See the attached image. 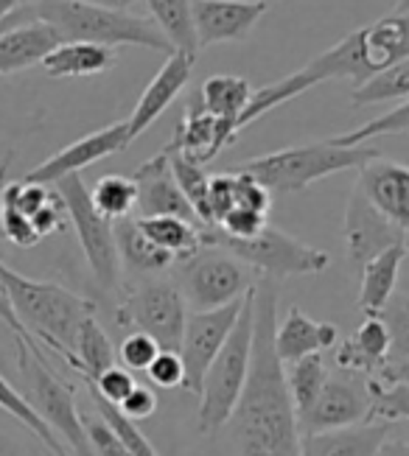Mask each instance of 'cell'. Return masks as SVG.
I'll use <instances>...</instances> for the list:
<instances>
[{
	"mask_svg": "<svg viewBox=\"0 0 409 456\" xmlns=\"http://www.w3.org/2000/svg\"><path fill=\"white\" fill-rule=\"evenodd\" d=\"M275 328L278 286L264 277L256 283V333L247 384L227 423L239 456H300L298 411L275 350Z\"/></svg>",
	"mask_w": 409,
	"mask_h": 456,
	"instance_id": "6da1fadb",
	"label": "cell"
},
{
	"mask_svg": "<svg viewBox=\"0 0 409 456\" xmlns=\"http://www.w3.org/2000/svg\"><path fill=\"white\" fill-rule=\"evenodd\" d=\"M0 283H4L12 308L20 316L23 328L31 333V339L43 345L48 353L60 355L70 372L79 370L76 339H79L85 320L95 316V303L60 283L26 277L4 261H0Z\"/></svg>",
	"mask_w": 409,
	"mask_h": 456,
	"instance_id": "7a4b0ae2",
	"label": "cell"
},
{
	"mask_svg": "<svg viewBox=\"0 0 409 456\" xmlns=\"http://www.w3.org/2000/svg\"><path fill=\"white\" fill-rule=\"evenodd\" d=\"M34 17L48 23L62 43H99L115 45H141L158 53H174L163 31L151 17H141L124 9L82 4V0H29Z\"/></svg>",
	"mask_w": 409,
	"mask_h": 456,
	"instance_id": "3957f363",
	"label": "cell"
},
{
	"mask_svg": "<svg viewBox=\"0 0 409 456\" xmlns=\"http://www.w3.org/2000/svg\"><path fill=\"white\" fill-rule=\"evenodd\" d=\"M381 149L376 146H339L334 137L320 143H303V146H289L278 149L252 160L239 163L236 168L256 176V180L272 193V196H289V193H303L308 185H315L325 176H334L342 171H359L364 163L379 157Z\"/></svg>",
	"mask_w": 409,
	"mask_h": 456,
	"instance_id": "277c9868",
	"label": "cell"
},
{
	"mask_svg": "<svg viewBox=\"0 0 409 456\" xmlns=\"http://www.w3.org/2000/svg\"><path fill=\"white\" fill-rule=\"evenodd\" d=\"M17 347V375H20L23 398L40 414L43 423L62 440L73 456H93L82 409L76 403V387L68 384L48 362V353L40 345H26L14 339Z\"/></svg>",
	"mask_w": 409,
	"mask_h": 456,
	"instance_id": "5b68a950",
	"label": "cell"
},
{
	"mask_svg": "<svg viewBox=\"0 0 409 456\" xmlns=\"http://www.w3.org/2000/svg\"><path fill=\"white\" fill-rule=\"evenodd\" d=\"M252 333H256V289L247 294L236 328L213 359L200 392V431L213 437L219 434L236 411L241 389L247 384L252 359Z\"/></svg>",
	"mask_w": 409,
	"mask_h": 456,
	"instance_id": "8992f818",
	"label": "cell"
},
{
	"mask_svg": "<svg viewBox=\"0 0 409 456\" xmlns=\"http://www.w3.org/2000/svg\"><path fill=\"white\" fill-rule=\"evenodd\" d=\"M202 244L236 255L256 274L269 277L275 283L289 281V277L317 274L331 264V255L325 249L311 247L272 224H266L252 238H230L219 227H202Z\"/></svg>",
	"mask_w": 409,
	"mask_h": 456,
	"instance_id": "52a82bcc",
	"label": "cell"
},
{
	"mask_svg": "<svg viewBox=\"0 0 409 456\" xmlns=\"http://www.w3.org/2000/svg\"><path fill=\"white\" fill-rule=\"evenodd\" d=\"M60 191L68 208V219L79 235V244L85 252V261L90 266V274L95 286L102 291H115L121 281V257L115 247V222L93 205L90 188L79 174H70L65 180L53 185Z\"/></svg>",
	"mask_w": 409,
	"mask_h": 456,
	"instance_id": "ba28073f",
	"label": "cell"
},
{
	"mask_svg": "<svg viewBox=\"0 0 409 456\" xmlns=\"http://www.w3.org/2000/svg\"><path fill=\"white\" fill-rule=\"evenodd\" d=\"M258 283L256 272L241 264L236 255L219 247H205L180 261L177 286L193 311H213L236 303Z\"/></svg>",
	"mask_w": 409,
	"mask_h": 456,
	"instance_id": "9c48e42d",
	"label": "cell"
},
{
	"mask_svg": "<svg viewBox=\"0 0 409 456\" xmlns=\"http://www.w3.org/2000/svg\"><path fill=\"white\" fill-rule=\"evenodd\" d=\"M115 322L124 330H138L151 336L160 350H177L188 322V303L177 283L149 281L135 289L124 303L115 308Z\"/></svg>",
	"mask_w": 409,
	"mask_h": 456,
	"instance_id": "30bf717a",
	"label": "cell"
},
{
	"mask_svg": "<svg viewBox=\"0 0 409 456\" xmlns=\"http://www.w3.org/2000/svg\"><path fill=\"white\" fill-rule=\"evenodd\" d=\"M370 379H373V375L337 367L328 375V381H325L323 392L317 395V401L303 414H298L300 437L303 434H320V431H334V428L367 423L370 403H373Z\"/></svg>",
	"mask_w": 409,
	"mask_h": 456,
	"instance_id": "8fae6325",
	"label": "cell"
},
{
	"mask_svg": "<svg viewBox=\"0 0 409 456\" xmlns=\"http://www.w3.org/2000/svg\"><path fill=\"white\" fill-rule=\"evenodd\" d=\"M244 300L247 297H241V300H236V303H227L222 308H213V311H193L188 316L183 345H180V359L185 367V389L191 395H197V398L202 392L205 375H208L213 359L219 355L230 330L239 322Z\"/></svg>",
	"mask_w": 409,
	"mask_h": 456,
	"instance_id": "7c38bea8",
	"label": "cell"
},
{
	"mask_svg": "<svg viewBox=\"0 0 409 456\" xmlns=\"http://www.w3.org/2000/svg\"><path fill=\"white\" fill-rule=\"evenodd\" d=\"M354 188L409 249V166L379 154L359 168Z\"/></svg>",
	"mask_w": 409,
	"mask_h": 456,
	"instance_id": "4fadbf2b",
	"label": "cell"
},
{
	"mask_svg": "<svg viewBox=\"0 0 409 456\" xmlns=\"http://www.w3.org/2000/svg\"><path fill=\"white\" fill-rule=\"evenodd\" d=\"M129 146V132H127V121L110 124L99 132H90L85 137H79L76 143L60 149L56 154H51L48 160H43L37 168H31L23 180L26 183H37V185H56L60 180L70 174H79L82 168L107 160V157L119 154Z\"/></svg>",
	"mask_w": 409,
	"mask_h": 456,
	"instance_id": "5bb4252c",
	"label": "cell"
},
{
	"mask_svg": "<svg viewBox=\"0 0 409 456\" xmlns=\"http://www.w3.org/2000/svg\"><path fill=\"white\" fill-rule=\"evenodd\" d=\"M269 0H191L200 51L222 43H241L266 14Z\"/></svg>",
	"mask_w": 409,
	"mask_h": 456,
	"instance_id": "9a60e30c",
	"label": "cell"
},
{
	"mask_svg": "<svg viewBox=\"0 0 409 456\" xmlns=\"http://www.w3.org/2000/svg\"><path fill=\"white\" fill-rule=\"evenodd\" d=\"M236 137H239L236 129L225 121H219V118H213L202 107V98L197 90L188 98L185 112L177 121V126H174V134H171L166 151L183 154L193 163L208 166L210 160H217V157L222 154V149H227Z\"/></svg>",
	"mask_w": 409,
	"mask_h": 456,
	"instance_id": "2e32d148",
	"label": "cell"
},
{
	"mask_svg": "<svg viewBox=\"0 0 409 456\" xmlns=\"http://www.w3.org/2000/svg\"><path fill=\"white\" fill-rule=\"evenodd\" d=\"M135 188H138V219H151V216H180L185 222L200 224L197 213L171 171V160L166 151H158L149 160H143L132 174ZM202 227V224H200Z\"/></svg>",
	"mask_w": 409,
	"mask_h": 456,
	"instance_id": "e0dca14e",
	"label": "cell"
},
{
	"mask_svg": "<svg viewBox=\"0 0 409 456\" xmlns=\"http://www.w3.org/2000/svg\"><path fill=\"white\" fill-rule=\"evenodd\" d=\"M193 65H197V59L183 53V51L168 53L166 65H160V70L151 76V82L141 93V98H138V104H135L132 115L127 118L129 143L138 141V137L174 104V98H177L188 87Z\"/></svg>",
	"mask_w": 409,
	"mask_h": 456,
	"instance_id": "ac0fdd59",
	"label": "cell"
},
{
	"mask_svg": "<svg viewBox=\"0 0 409 456\" xmlns=\"http://www.w3.org/2000/svg\"><path fill=\"white\" fill-rule=\"evenodd\" d=\"M345 247H348V261L356 269H362L370 257H376L389 247H404L398 241V235L387 227V222L356 188L350 191L345 205Z\"/></svg>",
	"mask_w": 409,
	"mask_h": 456,
	"instance_id": "d6986e66",
	"label": "cell"
},
{
	"mask_svg": "<svg viewBox=\"0 0 409 456\" xmlns=\"http://www.w3.org/2000/svg\"><path fill=\"white\" fill-rule=\"evenodd\" d=\"M337 342H339V328L334 322L311 320L298 305H291L275 328V350L283 364H291L311 353H325L331 347H337Z\"/></svg>",
	"mask_w": 409,
	"mask_h": 456,
	"instance_id": "ffe728a7",
	"label": "cell"
},
{
	"mask_svg": "<svg viewBox=\"0 0 409 456\" xmlns=\"http://www.w3.org/2000/svg\"><path fill=\"white\" fill-rule=\"evenodd\" d=\"M60 43L62 37L37 17L6 28L0 34V76H12L34 65H43V59Z\"/></svg>",
	"mask_w": 409,
	"mask_h": 456,
	"instance_id": "44dd1931",
	"label": "cell"
},
{
	"mask_svg": "<svg viewBox=\"0 0 409 456\" xmlns=\"http://www.w3.org/2000/svg\"><path fill=\"white\" fill-rule=\"evenodd\" d=\"M389 431H393L389 423H359L334 431L303 434L300 456H376Z\"/></svg>",
	"mask_w": 409,
	"mask_h": 456,
	"instance_id": "7402d4cb",
	"label": "cell"
},
{
	"mask_svg": "<svg viewBox=\"0 0 409 456\" xmlns=\"http://www.w3.org/2000/svg\"><path fill=\"white\" fill-rule=\"evenodd\" d=\"M334 362L342 370L379 375L389 362V330L381 322V316H367L359 330L339 345Z\"/></svg>",
	"mask_w": 409,
	"mask_h": 456,
	"instance_id": "603a6c76",
	"label": "cell"
},
{
	"mask_svg": "<svg viewBox=\"0 0 409 456\" xmlns=\"http://www.w3.org/2000/svg\"><path fill=\"white\" fill-rule=\"evenodd\" d=\"M119 65L115 48L99 43H60L45 59L43 70L48 78H85L99 76Z\"/></svg>",
	"mask_w": 409,
	"mask_h": 456,
	"instance_id": "cb8c5ba5",
	"label": "cell"
},
{
	"mask_svg": "<svg viewBox=\"0 0 409 456\" xmlns=\"http://www.w3.org/2000/svg\"><path fill=\"white\" fill-rule=\"evenodd\" d=\"M406 247H389L359 269L362 289H359V311L364 316H379L384 305L393 300L398 272L406 261Z\"/></svg>",
	"mask_w": 409,
	"mask_h": 456,
	"instance_id": "d4e9b609",
	"label": "cell"
},
{
	"mask_svg": "<svg viewBox=\"0 0 409 456\" xmlns=\"http://www.w3.org/2000/svg\"><path fill=\"white\" fill-rule=\"evenodd\" d=\"M115 247H119L121 266H127L132 274H141V277H154L166 272L171 264H177L166 249H160L151 241L143 232V227L138 224V219H132V216L115 222Z\"/></svg>",
	"mask_w": 409,
	"mask_h": 456,
	"instance_id": "484cf974",
	"label": "cell"
},
{
	"mask_svg": "<svg viewBox=\"0 0 409 456\" xmlns=\"http://www.w3.org/2000/svg\"><path fill=\"white\" fill-rule=\"evenodd\" d=\"M252 95H256V90H252V85L247 82V78L227 76V73H217V76L205 78L202 87H200L202 107L213 118H219V121L230 124L236 132H241L239 121H241L244 110L249 107Z\"/></svg>",
	"mask_w": 409,
	"mask_h": 456,
	"instance_id": "4316f807",
	"label": "cell"
},
{
	"mask_svg": "<svg viewBox=\"0 0 409 456\" xmlns=\"http://www.w3.org/2000/svg\"><path fill=\"white\" fill-rule=\"evenodd\" d=\"M154 26L163 31L174 51H183L188 56H200V39L193 28L191 0H143Z\"/></svg>",
	"mask_w": 409,
	"mask_h": 456,
	"instance_id": "83f0119b",
	"label": "cell"
},
{
	"mask_svg": "<svg viewBox=\"0 0 409 456\" xmlns=\"http://www.w3.org/2000/svg\"><path fill=\"white\" fill-rule=\"evenodd\" d=\"M138 219V216H135ZM143 232L160 249H166L174 261H185L193 252L202 249V227L185 222L180 216H151V219H138Z\"/></svg>",
	"mask_w": 409,
	"mask_h": 456,
	"instance_id": "f1b7e54d",
	"label": "cell"
},
{
	"mask_svg": "<svg viewBox=\"0 0 409 456\" xmlns=\"http://www.w3.org/2000/svg\"><path fill=\"white\" fill-rule=\"evenodd\" d=\"M76 359H79V370L76 375L90 384L95 381L104 370H110L115 364V345L110 342L107 330L102 328V322L90 316L85 320L82 330H79V339H76Z\"/></svg>",
	"mask_w": 409,
	"mask_h": 456,
	"instance_id": "f546056e",
	"label": "cell"
},
{
	"mask_svg": "<svg viewBox=\"0 0 409 456\" xmlns=\"http://www.w3.org/2000/svg\"><path fill=\"white\" fill-rule=\"evenodd\" d=\"M286 370V384H289V395H291V403H295V411L303 414L311 403L317 401V395L323 392L325 381H328V364H325V355L323 353H311L303 355V359L283 364Z\"/></svg>",
	"mask_w": 409,
	"mask_h": 456,
	"instance_id": "4dcf8cb0",
	"label": "cell"
},
{
	"mask_svg": "<svg viewBox=\"0 0 409 456\" xmlns=\"http://www.w3.org/2000/svg\"><path fill=\"white\" fill-rule=\"evenodd\" d=\"M404 98H409V56L384 68L381 73L370 76L364 85L354 87L350 102L356 107H370V104L404 102Z\"/></svg>",
	"mask_w": 409,
	"mask_h": 456,
	"instance_id": "1f68e13d",
	"label": "cell"
},
{
	"mask_svg": "<svg viewBox=\"0 0 409 456\" xmlns=\"http://www.w3.org/2000/svg\"><path fill=\"white\" fill-rule=\"evenodd\" d=\"M0 411H6L12 420H17L20 426H26L31 434H37L53 453H60V456H73L65 445H62V440L56 437V434L43 423V418L37 414L34 409H31V403L23 398V392L17 389L9 379H4L0 375Z\"/></svg>",
	"mask_w": 409,
	"mask_h": 456,
	"instance_id": "d6a6232c",
	"label": "cell"
},
{
	"mask_svg": "<svg viewBox=\"0 0 409 456\" xmlns=\"http://www.w3.org/2000/svg\"><path fill=\"white\" fill-rule=\"evenodd\" d=\"M166 151V149H163ZM171 160V171L177 176V183L185 193V200L191 202L193 213L202 227H213V216H210V202H208V185H210V174L205 171V166L188 160L183 154L166 151Z\"/></svg>",
	"mask_w": 409,
	"mask_h": 456,
	"instance_id": "836d02e7",
	"label": "cell"
},
{
	"mask_svg": "<svg viewBox=\"0 0 409 456\" xmlns=\"http://www.w3.org/2000/svg\"><path fill=\"white\" fill-rule=\"evenodd\" d=\"M93 205L99 208L110 222H121L132 216L135 205H138V188H135L132 176L124 174H104L90 191Z\"/></svg>",
	"mask_w": 409,
	"mask_h": 456,
	"instance_id": "e575fe53",
	"label": "cell"
},
{
	"mask_svg": "<svg viewBox=\"0 0 409 456\" xmlns=\"http://www.w3.org/2000/svg\"><path fill=\"white\" fill-rule=\"evenodd\" d=\"M373 403H370L367 423H401L409 420V384L406 381H379L370 379Z\"/></svg>",
	"mask_w": 409,
	"mask_h": 456,
	"instance_id": "d590c367",
	"label": "cell"
},
{
	"mask_svg": "<svg viewBox=\"0 0 409 456\" xmlns=\"http://www.w3.org/2000/svg\"><path fill=\"white\" fill-rule=\"evenodd\" d=\"M87 395H90L93 409L102 414V418L107 420V426H110L115 434H119L121 443L129 448V453H132V456H160L158 451H154V445L146 440V434L138 428V423L129 420L119 406L110 403V401H104L102 395H99V392H93L90 387H87Z\"/></svg>",
	"mask_w": 409,
	"mask_h": 456,
	"instance_id": "8d00e7d4",
	"label": "cell"
},
{
	"mask_svg": "<svg viewBox=\"0 0 409 456\" xmlns=\"http://www.w3.org/2000/svg\"><path fill=\"white\" fill-rule=\"evenodd\" d=\"M409 132V98L398 102L393 110H387L384 115H376L370 118V121L354 132H345V134H337L334 143L339 146H362L367 143L370 137H379V134H406Z\"/></svg>",
	"mask_w": 409,
	"mask_h": 456,
	"instance_id": "74e56055",
	"label": "cell"
},
{
	"mask_svg": "<svg viewBox=\"0 0 409 456\" xmlns=\"http://www.w3.org/2000/svg\"><path fill=\"white\" fill-rule=\"evenodd\" d=\"M379 316L389 330V362L409 364V294H393Z\"/></svg>",
	"mask_w": 409,
	"mask_h": 456,
	"instance_id": "f35d334b",
	"label": "cell"
},
{
	"mask_svg": "<svg viewBox=\"0 0 409 456\" xmlns=\"http://www.w3.org/2000/svg\"><path fill=\"white\" fill-rule=\"evenodd\" d=\"M6 420H9V414H6ZM6 420H0V456H60L26 426H20L17 420H12L9 426Z\"/></svg>",
	"mask_w": 409,
	"mask_h": 456,
	"instance_id": "ab89813d",
	"label": "cell"
},
{
	"mask_svg": "<svg viewBox=\"0 0 409 456\" xmlns=\"http://www.w3.org/2000/svg\"><path fill=\"white\" fill-rule=\"evenodd\" d=\"M85 418V431H87V440L93 448V456H132L129 448L121 443V437L115 434L107 420L102 418L99 411H82Z\"/></svg>",
	"mask_w": 409,
	"mask_h": 456,
	"instance_id": "60d3db41",
	"label": "cell"
},
{
	"mask_svg": "<svg viewBox=\"0 0 409 456\" xmlns=\"http://www.w3.org/2000/svg\"><path fill=\"white\" fill-rule=\"evenodd\" d=\"M0 238H6L9 244L20 247V249H31L43 241L29 216H23L14 208H4V205H0Z\"/></svg>",
	"mask_w": 409,
	"mask_h": 456,
	"instance_id": "b9f144b4",
	"label": "cell"
},
{
	"mask_svg": "<svg viewBox=\"0 0 409 456\" xmlns=\"http://www.w3.org/2000/svg\"><path fill=\"white\" fill-rule=\"evenodd\" d=\"M119 355H121V362H124V367H127V370L146 372V370L151 367V362L160 355V345L154 342L151 336L132 330V333L127 336V339L121 342Z\"/></svg>",
	"mask_w": 409,
	"mask_h": 456,
	"instance_id": "7bdbcfd3",
	"label": "cell"
},
{
	"mask_svg": "<svg viewBox=\"0 0 409 456\" xmlns=\"http://www.w3.org/2000/svg\"><path fill=\"white\" fill-rule=\"evenodd\" d=\"M135 375H132V370H127V367H121V364H112L110 370H104L99 379L95 381H90V384H85V387H90L93 392H99L104 401H110V403H115L119 406L127 395L135 389Z\"/></svg>",
	"mask_w": 409,
	"mask_h": 456,
	"instance_id": "ee69618b",
	"label": "cell"
},
{
	"mask_svg": "<svg viewBox=\"0 0 409 456\" xmlns=\"http://www.w3.org/2000/svg\"><path fill=\"white\" fill-rule=\"evenodd\" d=\"M146 375H149L151 387H158V389L185 387V367H183V359L177 350H160V355L151 362Z\"/></svg>",
	"mask_w": 409,
	"mask_h": 456,
	"instance_id": "f6af8a7d",
	"label": "cell"
},
{
	"mask_svg": "<svg viewBox=\"0 0 409 456\" xmlns=\"http://www.w3.org/2000/svg\"><path fill=\"white\" fill-rule=\"evenodd\" d=\"M208 202H210L213 227H217L225 219V216L233 208H236V176H233V171H227V174H210Z\"/></svg>",
	"mask_w": 409,
	"mask_h": 456,
	"instance_id": "bcb514c9",
	"label": "cell"
},
{
	"mask_svg": "<svg viewBox=\"0 0 409 456\" xmlns=\"http://www.w3.org/2000/svg\"><path fill=\"white\" fill-rule=\"evenodd\" d=\"M233 176H236V208H247V210H256V213H269L272 208V193L256 180L239 168H233Z\"/></svg>",
	"mask_w": 409,
	"mask_h": 456,
	"instance_id": "7dc6e473",
	"label": "cell"
},
{
	"mask_svg": "<svg viewBox=\"0 0 409 456\" xmlns=\"http://www.w3.org/2000/svg\"><path fill=\"white\" fill-rule=\"evenodd\" d=\"M266 224L269 222H266L264 213L247 210V208H233L217 227L230 238H252V235H258Z\"/></svg>",
	"mask_w": 409,
	"mask_h": 456,
	"instance_id": "c3c4849f",
	"label": "cell"
},
{
	"mask_svg": "<svg viewBox=\"0 0 409 456\" xmlns=\"http://www.w3.org/2000/svg\"><path fill=\"white\" fill-rule=\"evenodd\" d=\"M160 401H158V392H151L149 387H141V384H135V389L127 395V398L119 403V409L127 414L129 420H149L154 411H158Z\"/></svg>",
	"mask_w": 409,
	"mask_h": 456,
	"instance_id": "681fc988",
	"label": "cell"
},
{
	"mask_svg": "<svg viewBox=\"0 0 409 456\" xmlns=\"http://www.w3.org/2000/svg\"><path fill=\"white\" fill-rule=\"evenodd\" d=\"M29 124L23 121H12L9 115L0 112V188H4V176L14 160V149H17V137L26 132Z\"/></svg>",
	"mask_w": 409,
	"mask_h": 456,
	"instance_id": "f907efd6",
	"label": "cell"
},
{
	"mask_svg": "<svg viewBox=\"0 0 409 456\" xmlns=\"http://www.w3.org/2000/svg\"><path fill=\"white\" fill-rule=\"evenodd\" d=\"M0 322H4V325L12 330L14 339H20V342H26V345H37V342L31 339V333L23 328L20 316L14 314V308H12V300H9V294H6L4 283H0ZM40 347H43V345H40Z\"/></svg>",
	"mask_w": 409,
	"mask_h": 456,
	"instance_id": "816d5d0a",
	"label": "cell"
},
{
	"mask_svg": "<svg viewBox=\"0 0 409 456\" xmlns=\"http://www.w3.org/2000/svg\"><path fill=\"white\" fill-rule=\"evenodd\" d=\"M376 456H409V440L387 437V440L381 443V448L376 451Z\"/></svg>",
	"mask_w": 409,
	"mask_h": 456,
	"instance_id": "f5cc1de1",
	"label": "cell"
},
{
	"mask_svg": "<svg viewBox=\"0 0 409 456\" xmlns=\"http://www.w3.org/2000/svg\"><path fill=\"white\" fill-rule=\"evenodd\" d=\"M26 6V0H0V23H4L6 17H12L14 12H20Z\"/></svg>",
	"mask_w": 409,
	"mask_h": 456,
	"instance_id": "db71d44e",
	"label": "cell"
},
{
	"mask_svg": "<svg viewBox=\"0 0 409 456\" xmlns=\"http://www.w3.org/2000/svg\"><path fill=\"white\" fill-rule=\"evenodd\" d=\"M82 4H95V6H110V9H129V6H135L138 0H82Z\"/></svg>",
	"mask_w": 409,
	"mask_h": 456,
	"instance_id": "11a10c76",
	"label": "cell"
},
{
	"mask_svg": "<svg viewBox=\"0 0 409 456\" xmlns=\"http://www.w3.org/2000/svg\"><path fill=\"white\" fill-rule=\"evenodd\" d=\"M393 12H398V14L409 12V0H396V9Z\"/></svg>",
	"mask_w": 409,
	"mask_h": 456,
	"instance_id": "9f6ffc18",
	"label": "cell"
}]
</instances>
